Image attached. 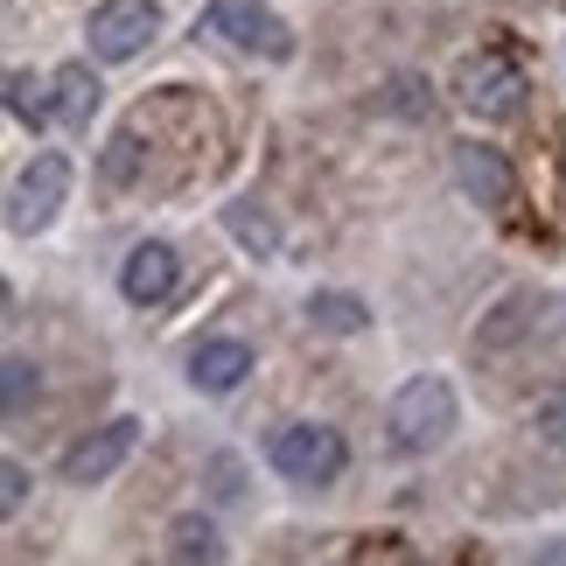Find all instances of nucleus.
I'll return each mask as SVG.
<instances>
[{
    "instance_id": "dca6fc26",
    "label": "nucleus",
    "mask_w": 566,
    "mask_h": 566,
    "mask_svg": "<svg viewBox=\"0 0 566 566\" xmlns=\"http://www.w3.org/2000/svg\"><path fill=\"white\" fill-rule=\"evenodd\" d=\"M224 231H231L252 259H273V252H280V224H273L266 210H252V203H231V210H224Z\"/></svg>"
},
{
    "instance_id": "aec40b11",
    "label": "nucleus",
    "mask_w": 566,
    "mask_h": 566,
    "mask_svg": "<svg viewBox=\"0 0 566 566\" xmlns=\"http://www.w3.org/2000/svg\"><path fill=\"white\" fill-rule=\"evenodd\" d=\"M21 496H29V469H21V462H0V504L21 511Z\"/></svg>"
},
{
    "instance_id": "2eb2a0df",
    "label": "nucleus",
    "mask_w": 566,
    "mask_h": 566,
    "mask_svg": "<svg viewBox=\"0 0 566 566\" xmlns=\"http://www.w3.org/2000/svg\"><path fill=\"white\" fill-rule=\"evenodd\" d=\"M8 113H14L21 126H50V119H56V84L14 71V77H8Z\"/></svg>"
},
{
    "instance_id": "9b49d317",
    "label": "nucleus",
    "mask_w": 566,
    "mask_h": 566,
    "mask_svg": "<svg viewBox=\"0 0 566 566\" xmlns=\"http://www.w3.org/2000/svg\"><path fill=\"white\" fill-rule=\"evenodd\" d=\"M532 322H538V294H525V287L504 294V301L483 315V329H475V350H483V357H504L511 343L532 336Z\"/></svg>"
},
{
    "instance_id": "6e6552de",
    "label": "nucleus",
    "mask_w": 566,
    "mask_h": 566,
    "mask_svg": "<svg viewBox=\"0 0 566 566\" xmlns=\"http://www.w3.org/2000/svg\"><path fill=\"white\" fill-rule=\"evenodd\" d=\"M176 280H182V259L168 238H147V245H134L119 259V294L134 301V308H161L168 294H176Z\"/></svg>"
},
{
    "instance_id": "4468645a",
    "label": "nucleus",
    "mask_w": 566,
    "mask_h": 566,
    "mask_svg": "<svg viewBox=\"0 0 566 566\" xmlns=\"http://www.w3.org/2000/svg\"><path fill=\"white\" fill-rule=\"evenodd\" d=\"M140 176H147V147H140L134 126H119V134L98 147V182L105 189H134Z\"/></svg>"
},
{
    "instance_id": "6ab92c4d",
    "label": "nucleus",
    "mask_w": 566,
    "mask_h": 566,
    "mask_svg": "<svg viewBox=\"0 0 566 566\" xmlns=\"http://www.w3.org/2000/svg\"><path fill=\"white\" fill-rule=\"evenodd\" d=\"M35 399H42V371L29 357H8V420H21Z\"/></svg>"
},
{
    "instance_id": "1a4fd4ad",
    "label": "nucleus",
    "mask_w": 566,
    "mask_h": 566,
    "mask_svg": "<svg viewBox=\"0 0 566 566\" xmlns=\"http://www.w3.org/2000/svg\"><path fill=\"white\" fill-rule=\"evenodd\" d=\"M454 182H462L483 210H511V196H517L511 161L496 155V147H483V140H462V147H454Z\"/></svg>"
},
{
    "instance_id": "7ed1b4c3",
    "label": "nucleus",
    "mask_w": 566,
    "mask_h": 566,
    "mask_svg": "<svg viewBox=\"0 0 566 566\" xmlns=\"http://www.w3.org/2000/svg\"><path fill=\"white\" fill-rule=\"evenodd\" d=\"M266 462L287 475V483L322 490V483H336V475L350 469V448H343V433L322 427V420H287V427H273Z\"/></svg>"
},
{
    "instance_id": "0eeeda50",
    "label": "nucleus",
    "mask_w": 566,
    "mask_h": 566,
    "mask_svg": "<svg viewBox=\"0 0 566 566\" xmlns=\"http://www.w3.org/2000/svg\"><path fill=\"white\" fill-rule=\"evenodd\" d=\"M134 441H140V420H105V427H92L84 441H71L63 448V483L71 490H98V483H113V475L126 469V454H134Z\"/></svg>"
},
{
    "instance_id": "f257e3e1",
    "label": "nucleus",
    "mask_w": 566,
    "mask_h": 566,
    "mask_svg": "<svg viewBox=\"0 0 566 566\" xmlns=\"http://www.w3.org/2000/svg\"><path fill=\"white\" fill-rule=\"evenodd\" d=\"M454 427H462V399H454V385L433 378V371L406 378L391 391V406H385V433H391L399 454H433Z\"/></svg>"
},
{
    "instance_id": "f8f14e48",
    "label": "nucleus",
    "mask_w": 566,
    "mask_h": 566,
    "mask_svg": "<svg viewBox=\"0 0 566 566\" xmlns=\"http://www.w3.org/2000/svg\"><path fill=\"white\" fill-rule=\"evenodd\" d=\"M50 84H56V126L84 134V126H92V113H98V77H92V63H63Z\"/></svg>"
},
{
    "instance_id": "f03ea898",
    "label": "nucleus",
    "mask_w": 566,
    "mask_h": 566,
    "mask_svg": "<svg viewBox=\"0 0 566 566\" xmlns=\"http://www.w3.org/2000/svg\"><path fill=\"white\" fill-rule=\"evenodd\" d=\"M196 35L224 42V50H238V56H266V63L294 56V29L266 8V0H210V8L196 14Z\"/></svg>"
},
{
    "instance_id": "39448f33",
    "label": "nucleus",
    "mask_w": 566,
    "mask_h": 566,
    "mask_svg": "<svg viewBox=\"0 0 566 566\" xmlns=\"http://www.w3.org/2000/svg\"><path fill=\"white\" fill-rule=\"evenodd\" d=\"M63 196H71V161H63V155H35L14 176V189H8V231L14 238L50 231L56 210H63Z\"/></svg>"
},
{
    "instance_id": "423d86ee",
    "label": "nucleus",
    "mask_w": 566,
    "mask_h": 566,
    "mask_svg": "<svg viewBox=\"0 0 566 566\" xmlns=\"http://www.w3.org/2000/svg\"><path fill=\"white\" fill-rule=\"evenodd\" d=\"M84 35H92L98 63H126L161 35V0H98L92 21H84Z\"/></svg>"
},
{
    "instance_id": "a211bd4d",
    "label": "nucleus",
    "mask_w": 566,
    "mask_h": 566,
    "mask_svg": "<svg viewBox=\"0 0 566 566\" xmlns=\"http://www.w3.org/2000/svg\"><path fill=\"white\" fill-rule=\"evenodd\" d=\"M532 433L546 448H566V385H553V391H538V399H532Z\"/></svg>"
},
{
    "instance_id": "20e7f679",
    "label": "nucleus",
    "mask_w": 566,
    "mask_h": 566,
    "mask_svg": "<svg viewBox=\"0 0 566 566\" xmlns=\"http://www.w3.org/2000/svg\"><path fill=\"white\" fill-rule=\"evenodd\" d=\"M525 92H532V77L517 71L504 50H483L454 71V105L475 113V119H517L525 113Z\"/></svg>"
},
{
    "instance_id": "9d476101",
    "label": "nucleus",
    "mask_w": 566,
    "mask_h": 566,
    "mask_svg": "<svg viewBox=\"0 0 566 566\" xmlns=\"http://www.w3.org/2000/svg\"><path fill=\"white\" fill-rule=\"evenodd\" d=\"M252 371V343H238V336H203L189 350V385L196 391H238Z\"/></svg>"
},
{
    "instance_id": "f3484780",
    "label": "nucleus",
    "mask_w": 566,
    "mask_h": 566,
    "mask_svg": "<svg viewBox=\"0 0 566 566\" xmlns=\"http://www.w3.org/2000/svg\"><path fill=\"white\" fill-rule=\"evenodd\" d=\"M161 553L189 566V559H217L224 546H217V525H210V517L189 511V517H176V525H168V546H161Z\"/></svg>"
},
{
    "instance_id": "ddd939ff",
    "label": "nucleus",
    "mask_w": 566,
    "mask_h": 566,
    "mask_svg": "<svg viewBox=\"0 0 566 566\" xmlns=\"http://www.w3.org/2000/svg\"><path fill=\"white\" fill-rule=\"evenodd\" d=\"M308 329H322V336H357V329H371V301L322 287V294H308Z\"/></svg>"
}]
</instances>
